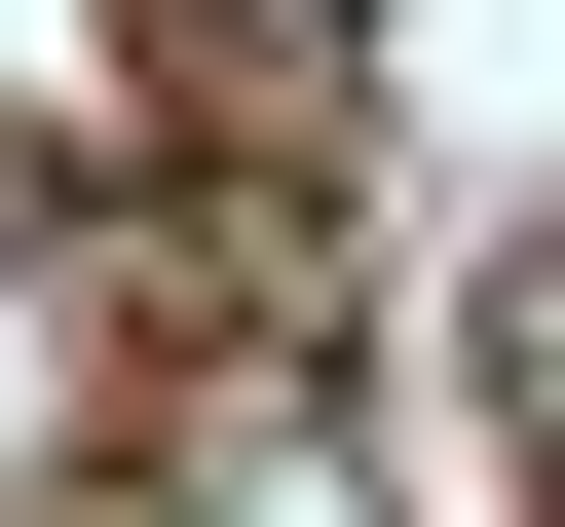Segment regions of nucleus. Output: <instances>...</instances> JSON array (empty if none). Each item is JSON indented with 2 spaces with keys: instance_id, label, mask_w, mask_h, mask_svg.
Masks as SVG:
<instances>
[{
  "instance_id": "1",
  "label": "nucleus",
  "mask_w": 565,
  "mask_h": 527,
  "mask_svg": "<svg viewBox=\"0 0 565 527\" xmlns=\"http://www.w3.org/2000/svg\"><path fill=\"white\" fill-rule=\"evenodd\" d=\"M151 39H226V76H302V114H340V76H377V0H151Z\"/></svg>"
}]
</instances>
